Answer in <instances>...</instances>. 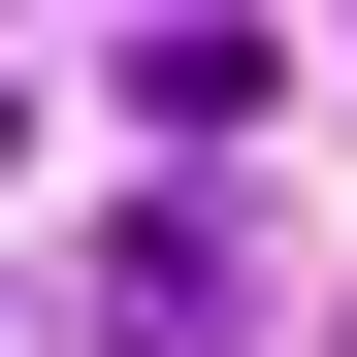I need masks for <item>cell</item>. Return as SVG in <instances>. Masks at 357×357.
Here are the masks:
<instances>
[{
  "mask_svg": "<svg viewBox=\"0 0 357 357\" xmlns=\"http://www.w3.org/2000/svg\"><path fill=\"white\" fill-rule=\"evenodd\" d=\"M130 130H260V0H162L130 33Z\"/></svg>",
  "mask_w": 357,
  "mask_h": 357,
  "instance_id": "6da1fadb",
  "label": "cell"
}]
</instances>
